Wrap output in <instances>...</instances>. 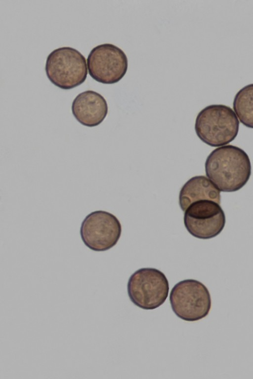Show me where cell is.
I'll return each mask as SVG.
<instances>
[{"mask_svg":"<svg viewBox=\"0 0 253 379\" xmlns=\"http://www.w3.org/2000/svg\"><path fill=\"white\" fill-rule=\"evenodd\" d=\"M239 120L229 107L214 104L206 107L198 114L195 124L197 136L205 144L216 147L226 145L237 136Z\"/></svg>","mask_w":253,"mask_h":379,"instance_id":"2","label":"cell"},{"mask_svg":"<svg viewBox=\"0 0 253 379\" xmlns=\"http://www.w3.org/2000/svg\"><path fill=\"white\" fill-rule=\"evenodd\" d=\"M127 294L131 302L145 310L162 305L168 298L169 283L166 275L154 268H141L129 277Z\"/></svg>","mask_w":253,"mask_h":379,"instance_id":"5","label":"cell"},{"mask_svg":"<svg viewBox=\"0 0 253 379\" xmlns=\"http://www.w3.org/2000/svg\"><path fill=\"white\" fill-rule=\"evenodd\" d=\"M171 309L178 318L196 321L206 317L211 306L210 292L202 282L194 279L179 281L169 294Z\"/></svg>","mask_w":253,"mask_h":379,"instance_id":"4","label":"cell"},{"mask_svg":"<svg viewBox=\"0 0 253 379\" xmlns=\"http://www.w3.org/2000/svg\"><path fill=\"white\" fill-rule=\"evenodd\" d=\"M87 66L93 79L103 84H113L126 75L128 60L121 48L113 44L104 43L92 49L87 58Z\"/></svg>","mask_w":253,"mask_h":379,"instance_id":"7","label":"cell"},{"mask_svg":"<svg viewBox=\"0 0 253 379\" xmlns=\"http://www.w3.org/2000/svg\"><path fill=\"white\" fill-rule=\"evenodd\" d=\"M251 170L248 155L233 145L214 149L205 162L207 176L223 192H234L242 189L248 182Z\"/></svg>","mask_w":253,"mask_h":379,"instance_id":"1","label":"cell"},{"mask_svg":"<svg viewBox=\"0 0 253 379\" xmlns=\"http://www.w3.org/2000/svg\"><path fill=\"white\" fill-rule=\"evenodd\" d=\"M121 224L113 214L97 210L88 214L83 221L80 235L84 244L91 250L101 252L114 247L120 238Z\"/></svg>","mask_w":253,"mask_h":379,"instance_id":"6","label":"cell"},{"mask_svg":"<svg viewBox=\"0 0 253 379\" xmlns=\"http://www.w3.org/2000/svg\"><path fill=\"white\" fill-rule=\"evenodd\" d=\"M183 220L189 233L202 239L218 235L226 222L225 215L220 204L208 199L192 203L185 211Z\"/></svg>","mask_w":253,"mask_h":379,"instance_id":"8","label":"cell"},{"mask_svg":"<svg viewBox=\"0 0 253 379\" xmlns=\"http://www.w3.org/2000/svg\"><path fill=\"white\" fill-rule=\"evenodd\" d=\"M45 71L52 84L65 90L84 83L87 74L85 57L70 47H59L51 51L46 58Z\"/></svg>","mask_w":253,"mask_h":379,"instance_id":"3","label":"cell"},{"mask_svg":"<svg viewBox=\"0 0 253 379\" xmlns=\"http://www.w3.org/2000/svg\"><path fill=\"white\" fill-rule=\"evenodd\" d=\"M108 112L107 103L100 94L86 90L79 94L72 104V112L81 124L89 127L99 125Z\"/></svg>","mask_w":253,"mask_h":379,"instance_id":"9","label":"cell"},{"mask_svg":"<svg viewBox=\"0 0 253 379\" xmlns=\"http://www.w3.org/2000/svg\"><path fill=\"white\" fill-rule=\"evenodd\" d=\"M233 109L241 122L253 128V83L242 88L235 95Z\"/></svg>","mask_w":253,"mask_h":379,"instance_id":"11","label":"cell"},{"mask_svg":"<svg viewBox=\"0 0 253 379\" xmlns=\"http://www.w3.org/2000/svg\"><path fill=\"white\" fill-rule=\"evenodd\" d=\"M220 190L208 178L196 176L190 178L181 188L179 195V204L182 211L193 202L208 199L220 203Z\"/></svg>","mask_w":253,"mask_h":379,"instance_id":"10","label":"cell"}]
</instances>
